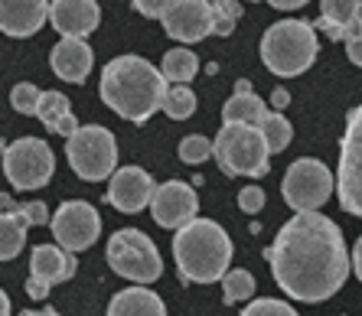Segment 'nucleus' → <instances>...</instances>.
<instances>
[{
    "instance_id": "f257e3e1",
    "label": "nucleus",
    "mask_w": 362,
    "mask_h": 316,
    "mask_svg": "<svg viewBox=\"0 0 362 316\" xmlns=\"http://www.w3.org/2000/svg\"><path fill=\"white\" fill-rule=\"evenodd\" d=\"M278 287L303 303L329 300L349 277V251L333 218L320 212H294L264 251Z\"/></svg>"
},
{
    "instance_id": "f03ea898",
    "label": "nucleus",
    "mask_w": 362,
    "mask_h": 316,
    "mask_svg": "<svg viewBox=\"0 0 362 316\" xmlns=\"http://www.w3.org/2000/svg\"><path fill=\"white\" fill-rule=\"evenodd\" d=\"M101 101L124 121H147L153 111L160 108L167 82L160 69L141 56H118L111 59L101 72Z\"/></svg>"
},
{
    "instance_id": "7ed1b4c3",
    "label": "nucleus",
    "mask_w": 362,
    "mask_h": 316,
    "mask_svg": "<svg viewBox=\"0 0 362 316\" xmlns=\"http://www.w3.org/2000/svg\"><path fill=\"white\" fill-rule=\"evenodd\" d=\"M173 258L180 274L193 283H212L226 277L232 261V238L219 222L212 218H193L177 228L173 238Z\"/></svg>"
},
{
    "instance_id": "20e7f679",
    "label": "nucleus",
    "mask_w": 362,
    "mask_h": 316,
    "mask_svg": "<svg viewBox=\"0 0 362 316\" xmlns=\"http://www.w3.org/2000/svg\"><path fill=\"white\" fill-rule=\"evenodd\" d=\"M317 59V30L307 20H278L262 36V62L281 78L307 72Z\"/></svg>"
},
{
    "instance_id": "39448f33",
    "label": "nucleus",
    "mask_w": 362,
    "mask_h": 316,
    "mask_svg": "<svg viewBox=\"0 0 362 316\" xmlns=\"http://www.w3.org/2000/svg\"><path fill=\"white\" fill-rule=\"evenodd\" d=\"M212 157L226 176H264L271 163V150L262 131L248 124H222L212 141Z\"/></svg>"
},
{
    "instance_id": "423d86ee",
    "label": "nucleus",
    "mask_w": 362,
    "mask_h": 316,
    "mask_svg": "<svg viewBox=\"0 0 362 316\" xmlns=\"http://www.w3.org/2000/svg\"><path fill=\"white\" fill-rule=\"evenodd\" d=\"M66 157L78 180H88V183L108 180V176L115 173V167H118L115 134L101 124L78 127L72 137H66Z\"/></svg>"
},
{
    "instance_id": "0eeeda50",
    "label": "nucleus",
    "mask_w": 362,
    "mask_h": 316,
    "mask_svg": "<svg viewBox=\"0 0 362 316\" xmlns=\"http://www.w3.org/2000/svg\"><path fill=\"white\" fill-rule=\"evenodd\" d=\"M108 264L115 274L134 281L137 287L153 283L163 271V258L157 245L141 228H121L108 238Z\"/></svg>"
},
{
    "instance_id": "6e6552de",
    "label": "nucleus",
    "mask_w": 362,
    "mask_h": 316,
    "mask_svg": "<svg viewBox=\"0 0 362 316\" xmlns=\"http://www.w3.org/2000/svg\"><path fill=\"white\" fill-rule=\"evenodd\" d=\"M52 170H56V157L49 144L40 137H20L10 147H4V173L13 189H40L52 180Z\"/></svg>"
},
{
    "instance_id": "1a4fd4ad",
    "label": "nucleus",
    "mask_w": 362,
    "mask_h": 316,
    "mask_svg": "<svg viewBox=\"0 0 362 316\" xmlns=\"http://www.w3.org/2000/svg\"><path fill=\"white\" fill-rule=\"evenodd\" d=\"M333 186H337V180L320 160L300 157L287 167L281 192H284V202L294 212H317L333 196Z\"/></svg>"
},
{
    "instance_id": "9d476101",
    "label": "nucleus",
    "mask_w": 362,
    "mask_h": 316,
    "mask_svg": "<svg viewBox=\"0 0 362 316\" xmlns=\"http://www.w3.org/2000/svg\"><path fill=\"white\" fill-rule=\"evenodd\" d=\"M339 206L349 216H362V105L346 115V134L339 141V173H337Z\"/></svg>"
},
{
    "instance_id": "9b49d317",
    "label": "nucleus",
    "mask_w": 362,
    "mask_h": 316,
    "mask_svg": "<svg viewBox=\"0 0 362 316\" xmlns=\"http://www.w3.org/2000/svg\"><path fill=\"white\" fill-rule=\"evenodd\" d=\"M49 228L56 245H62V251H85L98 242L101 235V216L98 209L88 206L82 199H69L62 202L56 212L49 216Z\"/></svg>"
},
{
    "instance_id": "f8f14e48",
    "label": "nucleus",
    "mask_w": 362,
    "mask_h": 316,
    "mask_svg": "<svg viewBox=\"0 0 362 316\" xmlns=\"http://www.w3.org/2000/svg\"><path fill=\"white\" fill-rule=\"evenodd\" d=\"M151 212H153V222L160 228H183L199 212V196L183 180H167V183H160L153 189Z\"/></svg>"
},
{
    "instance_id": "ddd939ff",
    "label": "nucleus",
    "mask_w": 362,
    "mask_h": 316,
    "mask_svg": "<svg viewBox=\"0 0 362 316\" xmlns=\"http://www.w3.org/2000/svg\"><path fill=\"white\" fill-rule=\"evenodd\" d=\"M167 36L180 42H199L212 36V7L209 0H170L160 13Z\"/></svg>"
},
{
    "instance_id": "4468645a",
    "label": "nucleus",
    "mask_w": 362,
    "mask_h": 316,
    "mask_svg": "<svg viewBox=\"0 0 362 316\" xmlns=\"http://www.w3.org/2000/svg\"><path fill=\"white\" fill-rule=\"evenodd\" d=\"M153 189H157V183H153V176L147 173V170H141V167H121V170H115V173H111L105 199L118 209V212L134 216V212H141V209L151 206Z\"/></svg>"
},
{
    "instance_id": "2eb2a0df",
    "label": "nucleus",
    "mask_w": 362,
    "mask_h": 316,
    "mask_svg": "<svg viewBox=\"0 0 362 316\" xmlns=\"http://www.w3.org/2000/svg\"><path fill=\"white\" fill-rule=\"evenodd\" d=\"M49 23L62 40H85L101 23L98 0H49Z\"/></svg>"
},
{
    "instance_id": "dca6fc26",
    "label": "nucleus",
    "mask_w": 362,
    "mask_h": 316,
    "mask_svg": "<svg viewBox=\"0 0 362 316\" xmlns=\"http://www.w3.org/2000/svg\"><path fill=\"white\" fill-rule=\"evenodd\" d=\"M49 20V0H0V33L26 40Z\"/></svg>"
},
{
    "instance_id": "f3484780",
    "label": "nucleus",
    "mask_w": 362,
    "mask_h": 316,
    "mask_svg": "<svg viewBox=\"0 0 362 316\" xmlns=\"http://www.w3.org/2000/svg\"><path fill=\"white\" fill-rule=\"evenodd\" d=\"M49 66L62 82L82 85L95 66V52L85 40H59L49 52Z\"/></svg>"
},
{
    "instance_id": "a211bd4d",
    "label": "nucleus",
    "mask_w": 362,
    "mask_h": 316,
    "mask_svg": "<svg viewBox=\"0 0 362 316\" xmlns=\"http://www.w3.org/2000/svg\"><path fill=\"white\" fill-rule=\"evenodd\" d=\"M76 254L72 251H62L59 245H36L33 254H30V277L42 283H62L76 274Z\"/></svg>"
},
{
    "instance_id": "6ab92c4d",
    "label": "nucleus",
    "mask_w": 362,
    "mask_h": 316,
    "mask_svg": "<svg viewBox=\"0 0 362 316\" xmlns=\"http://www.w3.org/2000/svg\"><path fill=\"white\" fill-rule=\"evenodd\" d=\"M0 261H13L23 251L26 245V228H30V218L23 216L20 202H10L0 196Z\"/></svg>"
},
{
    "instance_id": "aec40b11",
    "label": "nucleus",
    "mask_w": 362,
    "mask_h": 316,
    "mask_svg": "<svg viewBox=\"0 0 362 316\" xmlns=\"http://www.w3.org/2000/svg\"><path fill=\"white\" fill-rule=\"evenodd\" d=\"M33 117H40L46 131L62 134V137H72V134L78 131V121H76V115H72V101L62 92H42Z\"/></svg>"
},
{
    "instance_id": "412c9836",
    "label": "nucleus",
    "mask_w": 362,
    "mask_h": 316,
    "mask_svg": "<svg viewBox=\"0 0 362 316\" xmlns=\"http://www.w3.org/2000/svg\"><path fill=\"white\" fill-rule=\"evenodd\" d=\"M105 316H167V303L147 287H127L111 297Z\"/></svg>"
},
{
    "instance_id": "4be33fe9",
    "label": "nucleus",
    "mask_w": 362,
    "mask_h": 316,
    "mask_svg": "<svg viewBox=\"0 0 362 316\" xmlns=\"http://www.w3.org/2000/svg\"><path fill=\"white\" fill-rule=\"evenodd\" d=\"M268 115V105H264L258 95L248 88V92H235L232 98L222 105V124H248L258 127Z\"/></svg>"
},
{
    "instance_id": "5701e85b",
    "label": "nucleus",
    "mask_w": 362,
    "mask_h": 316,
    "mask_svg": "<svg viewBox=\"0 0 362 316\" xmlns=\"http://www.w3.org/2000/svg\"><path fill=\"white\" fill-rule=\"evenodd\" d=\"M359 0H320V20L313 30H323V36L343 42L346 26L353 23Z\"/></svg>"
},
{
    "instance_id": "b1692460",
    "label": "nucleus",
    "mask_w": 362,
    "mask_h": 316,
    "mask_svg": "<svg viewBox=\"0 0 362 316\" xmlns=\"http://www.w3.org/2000/svg\"><path fill=\"white\" fill-rule=\"evenodd\" d=\"M196 72H199V59H196L193 49H183V46L170 49L160 62L163 82H173V85H189L196 78Z\"/></svg>"
},
{
    "instance_id": "393cba45",
    "label": "nucleus",
    "mask_w": 362,
    "mask_h": 316,
    "mask_svg": "<svg viewBox=\"0 0 362 316\" xmlns=\"http://www.w3.org/2000/svg\"><path fill=\"white\" fill-rule=\"evenodd\" d=\"M258 131H262V137H264V144H268L271 153L287 150L291 137H294V127H291V121H287L281 111H268V115H264V121L258 124Z\"/></svg>"
},
{
    "instance_id": "a878e982",
    "label": "nucleus",
    "mask_w": 362,
    "mask_h": 316,
    "mask_svg": "<svg viewBox=\"0 0 362 316\" xmlns=\"http://www.w3.org/2000/svg\"><path fill=\"white\" fill-rule=\"evenodd\" d=\"M160 111L170 115L173 121H186V117L196 111V95L193 88H186V85H173L163 92V101H160Z\"/></svg>"
},
{
    "instance_id": "bb28decb",
    "label": "nucleus",
    "mask_w": 362,
    "mask_h": 316,
    "mask_svg": "<svg viewBox=\"0 0 362 316\" xmlns=\"http://www.w3.org/2000/svg\"><path fill=\"white\" fill-rule=\"evenodd\" d=\"M212 7V36H232L238 17H242V0H209Z\"/></svg>"
},
{
    "instance_id": "cd10ccee",
    "label": "nucleus",
    "mask_w": 362,
    "mask_h": 316,
    "mask_svg": "<svg viewBox=\"0 0 362 316\" xmlns=\"http://www.w3.org/2000/svg\"><path fill=\"white\" fill-rule=\"evenodd\" d=\"M255 297V277L238 267V271H226L222 277V300L226 303H242V300H252Z\"/></svg>"
},
{
    "instance_id": "c85d7f7f",
    "label": "nucleus",
    "mask_w": 362,
    "mask_h": 316,
    "mask_svg": "<svg viewBox=\"0 0 362 316\" xmlns=\"http://www.w3.org/2000/svg\"><path fill=\"white\" fill-rule=\"evenodd\" d=\"M209 157H212L209 137H202V134H186L183 141H180V160H183L186 167H199V163H206Z\"/></svg>"
},
{
    "instance_id": "c756f323",
    "label": "nucleus",
    "mask_w": 362,
    "mask_h": 316,
    "mask_svg": "<svg viewBox=\"0 0 362 316\" xmlns=\"http://www.w3.org/2000/svg\"><path fill=\"white\" fill-rule=\"evenodd\" d=\"M242 316H297V310L287 300L262 297V300H248V307L242 310Z\"/></svg>"
},
{
    "instance_id": "7c9ffc66",
    "label": "nucleus",
    "mask_w": 362,
    "mask_h": 316,
    "mask_svg": "<svg viewBox=\"0 0 362 316\" xmlns=\"http://www.w3.org/2000/svg\"><path fill=\"white\" fill-rule=\"evenodd\" d=\"M40 95L42 88H36L33 82H20L13 85V92H10V105L20 111V115H36V105H40Z\"/></svg>"
},
{
    "instance_id": "2f4dec72",
    "label": "nucleus",
    "mask_w": 362,
    "mask_h": 316,
    "mask_svg": "<svg viewBox=\"0 0 362 316\" xmlns=\"http://www.w3.org/2000/svg\"><path fill=\"white\" fill-rule=\"evenodd\" d=\"M343 42H346V56H349V62H356V66L362 69V0H359V7H356L353 23L346 26Z\"/></svg>"
},
{
    "instance_id": "473e14b6",
    "label": "nucleus",
    "mask_w": 362,
    "mask_h": 316,
    "mask_svg": "<svg viewBox=\"0 0 362 316\" xmlns=\"http://www.w3.org/2000/svg\"><path fill=\"white\" fill-rule=\"evenodd\" d=\"M238 209L248 212V216H258V212L264 209V189L262 186H245V189L238 192Z\"/></svg>"
},
{
    "instance_id": "72a5a7b5",
    "label": "nucleus",
    "mask_w": 362,
    "mask_h": 316,
    "mask_svg": "<svg viewBox=\"0 0 362 316\" xmlns=\"http://www.w3.org/2000/svg\"><path fill=\"white\" fill-rule=\"evenodd\" d=\"M20 209H23V216L30 218V225H46L49 222V209H46V202H20Z\"/></svg>"
},
{
    "instance_id": "f704fd0d",
    "label": "nucleus",
    "mask_w": 362,
    "mask_h": 316,
    "mask_svg": "<svg viewBox=\"0 0 362 316\" xmlns=\"http://www.w3.org/2000/svg\"><path fill=\"white\" fill-rule=\"evenodd\" d=\"M134 4V10L141 13V17H153V20H160L163 7H167L170 0H131Z\"/></svg>"
},
{
    "instance_id": "c9c22d12",
    "label": "nucleus",
    "mask_w": 362,
    "mask_h": 316,
    "mask_svg": "<svg viewBox=\"0 0 362 316\" xmlns=\"http://www.w3.org/2000/svg\"><path fill=\"white\" fill-rule=\"evenodd\" d=\"M26 293H30L33 300H46V297H49V283H42V281H36V277H30V281H26Z\"/></svg>"
},
{
    "instance_id": "e433bc0d",
    "label": "nucleus",
    "mask_w": 362,
    "mask_h": 316,
    "mask_svg": "<svg viewBox=\"0 0 362 316\" xmlns=\"http://www.w3.org/2000/svg\"><path fill=\"white\" fill-rule=\"evenodd\" d=\"M353 271H356V277L362 281V235L356 238V248H353Z\"/></svg>"
},
{
    "instance_id": "4c0bfd02",
    "label": "nucleus",
    "mask_w": 362,
    "mask_h": 316,
    "mask_svg": "<svg viewBox=\"0 0 362 316\" xmlns=\"http://www.w3.org/2000/svg\"><path fill=\"white\" fill-rule=\"evenodd\" d=\"M274 10H297V7H303L307 0H268Z\"/></svg>"
},
{
    "instance_id": "58836bf2",
    "label": "nucleus",
    "mask_w": 362,
    "mask_h": 316,
    "mask_svg": "<svg viewBox=\"0 0 362 316\" xmlns=\"http://www.w3.org/2000/svg\"><path fill=\"white\" fill-rule=\"evenodd\" d=\"M271 101H274V108H284L287 101H291V95H287V92H284V88H278V92L271 95Z\"/></svg>"
},
{
    "instance_id": "ea45409f",
    "label": "nucleus",
    "mask_w": 362,
    "mask_h": 316,
    "mask_svg": "<svg viewBox=\"0 0 362 316\" xmlns=\"http://www.w3.org/2000/svg\"><path fill=\"white\" fill-rule=\"evenodd\" d=\"M17 316H59L56 310H23V313H17Z\"/></svg>"
},
{
    "instance_id": "a19ab883",
    "label": "nucleus",
    "mask_w": 362,
    "mask_h": 316,
    "mask_svg": "<svg viewBox=\"0 0 362 316\" xmlns=\"http://www.w3.org/2000/svg\"><path fill=\"white\" fill-rule=\"evenodd\" d=\"M0 316H10V297L0 291Z\"/></svg>"
},
{
    "instance_id": "79ce46f5",
    "label": "nucleus",
    "mask_w": 362,
    "mask_h": 316,
    "mask_svg": "<svg viewBox=\"0 0 362 316\" xmlns=\"http://www.w3.org/2000/svg\"><path fill=\"white\" fill-rule=\"evenodd\" d=\"M248 4H258V0H248Z\"/></svg>"
}]
</instances>
